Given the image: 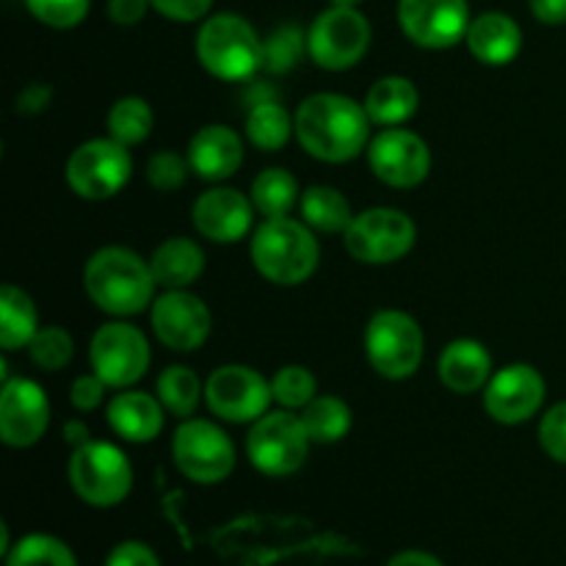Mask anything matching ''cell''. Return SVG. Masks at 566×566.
<instances>
[{
	"mask_svg": "<svg viewBox=\"0 0 566 566\" xmlns=\"http://www.w3.org/2000/svg\"><path fill=\"white\" fill-rule=\"evenodd\" d=\"M188 171H191L188 158H182V155L177 153H169V149L155 153L153 158L147 160V182L164 193L177 191V188L186 186Z\"/></svg>",
	"mask_w": 566,
	"mask_h": 566,
	"instance_id": "obj_38",
	"label": "cell"
},
{
	"mask_svg": "<svg viewBox=\"0 0 566 566\" xmlns=\"http://www.w3.org/2000/svg\"><path fill=\"white\" fill-rule=\"evenodd\" d=\"M387 566H446V564L426 551H403V553H396V556L387 562Z\"/></svg>",
	"mask_w": 566,
	"mask_h": 566,
	"instance_id": "obj_46",
	"label": "cell"
},
{
	"mask_svg": "<svg viewBox=\"0 0 566 566\" xmlns=\"http://www.w3.org/2000/svg\"><path fill=\"white\" fill-rule=\"evenodd\" d=\"M398 22L418 48L448 50L468 36L473 17L468 0H398Z\"/></svg>",
	"mask_w": 566,
	"mask_h": 566,
	"instance_id": "obj_14",
	"label": "cell"
},
{
	"mask_svg": "<svg viewBox=\"0 0 566 566\" xmlns=\"http://www.w3.org/2000/svg\"><path fill=\"white\" fill-rule=\"evenodd\" d=\"M531 14L542 25H564L566 22V0H528Z\"/></svg>",
	"mask_w": 566,
	"mask_h": 566,
	"instance_id": "obj_45",
	"label": "cell"
},
{
	"mask_svg": "<svg viewBox=\"0 0 566 566\" xmlns=\"http://www.w3.org/2000/svg\"><path fill=\"white\" fill-rule=\"evenodd\" d=\"M133 175L130 147L114 138H92L72 149L64 177L81 199H111L127 186Z\"/></svg>",
	"mask_w": 566,
	"mask_h": 566,
	"instance_id": "obj_11",
	"label": "cell"
},
{
	"mask_svg": "<svg viewBox=\"0 0 566 566\" xmlns=\"http://www.w3.org/2000/svg\"><path fill=\"white\" fill-rule=\"evenodd\" d=\"M370 48V22L357 6H329L307 31V53L321 70L346 72Z\"/></svg>",
	"mask_w": 566,
	"mask_h": 566,
	"instance_id": "obj_9",
	"label": "cell"
},
{
	"mask_svg": "<svg viewBox=\"0 0 566 566\" xmlns=\"http://www.w3.org/2000/svg\"><path fill=\"white\" fill-rule=\"evenodd\" d=\"M298 205H302L304 224L315 232H326V235L332 232L343 235L354 219L348 199L332 186H310L307 191H302Z\"/></svg>",
	"mask_w": 566,
	"mask_h": 566,
	"instance_id": "obj_27",
	"label": "cell"
},
{
	"mask_svg": "<svg viewBox=\"0 0 566 566\" xmlns=\"http://www.w3.org/2000/svg\"><path fill=\"white\" fill-rule=\"evenodd\" d=\"M370 171L390 188H415L429 177L431 149L418 133L385 127L368 144Z\"/></svg>",
	"mask_w": 566,
	"mask_h": 566,
	"instance_id": "obj_15",
	"label": "cell"
},
{
	"mask_svg": "<svg viewBox=\"0 0 566 566\" xmlns=\"http://www.w3.org/2000/svg\"><path fill=\"white\" fill-rule=\"evenodd\" d=\"M296 138L302 149L324 164H348L370 144V116L363 103L346 94L321 92L296 111Z\"/></svg>",
	"mask_w": 566,
	"mask_h": 566,
	"instance_id": "obj_1",
	"label": "cell"
},
{
	"mask_svg": "<svg viewBox=\"0 0 566 566\" xmlns=\"http://www.w3.org/2000/svg\"><path fill=\"white\" fill-rule=\"evenodd\" d=\"M166 409L158 401V396H149L142 390L116 392L111 403L105 407V420L114 429L116 437L127 442H153L164 431Z\"/></svg>",
	"mask_w": 566,
	"mask_h": 566,
	"instance_id": "obj_21",
	"label": "cell"
},
{
	"mask_svg": "<svg viewBox=\"0 0 566 566\" xmlns=\"http://www.w3.org/2000/svg\"><path fill=\"white\" fill-rule=\"evenodd\" d=\"M155 282L166 291H186L202 276L205 252L197 241L186 235L166 238L149 258Z\"/></svg>",
	"mask_w": 566,
	"mask_h": 566,
	"instance_id": "obj_24",
	"label": "cell"
},
{
	"mask_svg": "<svg viewBox=\"0 0 566 566\" xmlns=\"http://www.w3.org/2000/svg\"><path fill=\"white\" fill-rule=\"evenodd\" d=\"M105 390H108V385H105V381L99 379L97 374L77 376V379L72 381V387H70L72 407H75L77 412H94V409L103 403Z\"/></svg>",
	"mask_w": 566,
	"mask_h": 566,
	"instance_id": "obj_40",
	"label": "cell"
},
{
	"mask_svg": "<svg viewBox=\"0 0 566 566\" xmlns=\"http://www.w3.org/2000/svg\"><path fill=\"white\" fill-rule=\"evenodd\" d=\"M28 354L39 370L55 374V370H64L70 365L75 343H72L70 332L61 329V326H39L33 340L28 343Z\"/></svg>",
	"mask_w": 566,
	"mask_h": 566,
	"instance_id": "obj_35",
	"label": "cell"
},
{
	"mask_svg": "<svg viewBox=\"0 0 566 566\" xmlns=\"http://www.w3.org/2000/svg\"><path fill=\"white\" fill-rule=\"evenodd\" d=\"M293 133H296V119L276 99H265V103L249 108L247 138L252 147L263 149V153H276L291 142Z\"/></svg>",
	"mask_w": 566,
	"mask_h": 566,
	"instance_id": "obj_28",
	"label": "cell"
},
{
	"mask_svg": "<svg viewBox=\"0 0 566 566\" xmlns=\"http://www.w3.org/2000/svg\"><path fill=\"white\" fill-rule=\"evenodd\" d=\"M332 6H359L363 0H329Z\"/></svg>",
	"mask_w": 566,
	"mask_h": 566,
	"instance_id": "obj_48",
	"label": "cell"
},
{
	"mask_svg": "<svg viewBox=\"0 0 566 566\" xmlns=\"http://www.w3.org/2000/svg\"><path fill=\"white\" fill-rule=\"evenodd\" d=\"M105 566H160V558L144 542H122L108 553Z\"/></svg>",
	"mask_w": 566,
	"mask_h": 566,
	"instance_id": "obj_42",
	"label": "cell"
},
{
	"mask_svg": "<svg viewBox=\"0 0 566 566\" xmlns=\"http://www.w3.org/2000/svg\"><path fill=\"white\" fill-rule=\"evenodd\" d=\"M415 221L396 208H368L357 213L343 232L346 252L365 265H390L415 247Z\"/></svg>",
	"mask_w": 566,
	"mask_h": 566,
	"instance_id": "obj_10",
	"label": "cell"
},
{
	"mask_svg": "<svg viewBox=\"0 0 566 566\" xmlns=\"http://www.w3.org/2000/svg\"><path fill=\"white\" fill-rule=\"evenodd\" d=\"M321 247L313 230L296 219H265L252 235V263L269 282L293 287L315 274Z\"/></svg>",
	"mask_w": 566,
	"mask_h": 566,
	"instance_id": "obj_3",
	"label": "cell"
},
{
	"mask_svg": "<svg viewBox=\"0 0 566 566\" xmlns=\"http://www.w3.org/2000/svg\"><path fill=\"white\" fill-rule=\"evenodd\" d=\"M70 484L83 503L94 509L119 506L133 490V468L125 451L111 442L92 440L75 448L70 459Z\"/></svg>",
	"mask_w": 566,
	"mask_h": 566,
	"instance_id": "obj_5",
	"label": "cell"
},
{
	"mask_svg": "<svg viewBox=\"0 0 566 566\" xmlns=\"http://www.w3.org/2000/svg\"><path fill=\"white\" fill-rule=\"evenodd\" d=\"M153 332L166 348L180 354H191L205 346L213 326L208 304L188 291H166L149 310Z\"/></svg>",
	"mask_w": 566,
	"mask_h": 566,
	"instance_id": "obj_16",
	"label": "cell"
},
{
	"mask_svg": "<svg viewBox=\"0 0 566 566\" xmlns=\"http://www.w3.org/2000/svg\"><path fill=\"white\" fill-rule=\"evenodd\" d=\"M160 17L171 22H197L208 17L213 0H149Z\"/></svg>",
	"mask_w": 566,
	"mask_h": 566,
	"instance_id": "obj_41",
	"label": "cell"
},
{
	"mask_svg": "<svg viewBox=\"0 0 566 566\" xmlns=\"http://www.w3.org/2000/svg\"><path fill=\"white\" fill-rule=\"evenodd\" d=\"M61 434H64L66 446H72V451H75V448H83L86 442H92V431H88V426L83 423V420H66Z\"/></svg>",
	"mask_w": 566,
	"mask_h": 566,
	"instance_id": "obj_47",
	"label": "cell"
},
{
	"mask_svg": "<svg viewBox=\"0 0 566 566\" xmlns=\"http://www.w3.org/2000/svg\"><path fill=\"white\" fill-rule=\"evenodd\" d=\"M155 396L164 403L166 412L186 420L197 412L199 401L205 398V385L188 365H169L166 370H160Z\"/></svg>",
	"mask_w": 566,
	"mask_h": 566,
	"instance_id": "obj_31",
	"label": "cell"
},
{
	"mask_svg": "<svg viewBox=\"0 0 566 566\" xmlns=\"http://www.w3.org/2000/svg\"><path fill=\"white\" fill-rule=\"evenodd\" d=\"M205 401L227 423H254L274 401L271 381L249 365H221L205 381Z\"/></svg>",
	"mask_w": 566,
	"mask_h": 566,
	"instance_id": "obj_13",
	"label": "cell"
},
{
	"mask_svg": "<svg viewBox=\"0 0 566 566\" xmlns=\"http://www.w3.org/2000/svg\"><path fill=\"white\" fill-rule=\"evenodd\" d=\"M171 459L193 484H221L235 470V446L221 426L186 418L171 437Z\"/></svg>",
	"mask_w": 566,
	"mask_h": 566,
	"instance_id": "obj_8",
	"label": "cell"
},
{
	"mask_svg": "<svg viewBox=\"0 0 566 566\" xmlns=\"http://www.w3.org/2000/svg\"><path fill=\"white\" fill-rule=\"evenodd\" d=\"M437 376L451 392L468 396V392L490 385L492 357L484 343L462 337V340H453L442 348L440 359H437Z\"/></svg>",
	"mask_w": 566,
	"mask_h": 566,
	"instance_id": "obj_23",
	"label": "cell"
},
{
	"mask_svg": "<svg viewBox=\"0 0 566 566\" xmlns=\"http://www.w3.org/2000/svg\"><path fill=\"white\" fill-rule=\"evenodd\" d=\"M545 403V379L534 365L514 363L497 370L484 392V407L492 420L520 426L534 418Z\"/></svg>",
	"mask_w": 566,
	"mask_h": 566,
	"instance_id": "obj_18",
	"label": "cell"
},
{
	"mask_svg": "<svg viewBox=\"0 0 566 566\" xmlns=\"http://www.w3.org/2000/svg\"><path fill=\"white\" fill-rule=\"evenodd\" d=\"M310 446L313 442L302 418L291 409H280V412H265L263 418L254 420L247 437V457L263 475L285 479L304 468Z\"/></svg>",
	"mask_w": 566,
	"mask_h": 566,
	"instance_id": "obj_7",
	"label": "cell"
},
{
	"mask_svg": "<svg viewBox=\"0 0 566 566\" xmlns=\"http://www.w3.org/2000/svg\"><path fill=\"white\" fill-rule=\"evenodd\" d=\"M188 164L208 182L230 180L243 164V138L227 125L202 127L188 144Z\"/></svg>",
	"mask_w": 566,
	"mask_h": 566,
	"instance_id": "obj_20",
	"label": "cell"
},
{
	"mask_svg": "<svg viewBox=\"0 0 566 566\" xmlns=\"http://www.w3.org/2000/svg\"><path fill=\"white\" fill-rule=\"evenodd\" d=\"M249 197H252L254 210L260 216H265V219H282L302 199V191H298V182L291 171L274 166V169H263L254 177Z\"/></svg>",
	"mask_w": 566,
	"mask_h": 566,
	"instance_id": "obj_30",
	"label": "cell"
},
{
	"mask_svg": "<svg viewBox=\"0 0 566 566\" xmlns=\"http://www.w3.org/2000/svg\"><path fill=\"white\" fill-rule=\"evenodd\" d=\"M50 426V398L33 379H6L0 390V440L9 448H31Z\"/></svg>",
	"mask_w": 566,
	"mask_h": 566,
	"instance_id": "obj_17",
	"label": "cell"
},
{
	"mask_svg": "<svg viewBox=\"0 0 566 566\" xmlns=\"http://www.w3.org/2000/svg\"><path fill=\"white\" fill-rule=\"evenodd\" d=\"M298 418L307 429L310 442H315V446L340 442L352 429V409L337 396H315Z\"/></svg>",
	"mask_w": 566,
	"mask_h": 566,
	"instance_id": "obj_29",
	"label": "cell"
},
{
	"mask_svg": "<svg viewBox=\"0 0 566 566\" xmlns=\"http://www.w3.org/2000/svg\"><path fill=\"white\" fill-rule=\"evenodd\" d=\"M149 340L138 326L114 321L94 332L92 346H88V359L92 370L108 387L125 390L136 385L149 370Z\"/></svg>",
	"mask_w": 566,
	"mask_h": 566,
	"instance_id": "obj_12",
	"label": "cell"
},
{
	"mask_svg": "<svg viewBox=\"0 0 566 566\" xmlns=\"http://www.w3.org/2000/svg\"><path fill=\"white\" fill-rule=\"evenodd\" d=\"M155 274L149 260L125 247H105L88 258L83 269V287L86 296L103 313L127 318L138 315L153 304Z\"/></svg>",
	"mask_w": 566,
	"mask_h": 566,
	"instance_id": "obj_2",
	"label": "cell"
},
{
	"mask_svg": "<svg viewBox=\"0 0 566 566\" xmlns=\"http://www.w3.org/2000/svg\"><path fill=\"white\" fill-rule=\"evenodd\" d=\"M274 401L285 409H304L318 396V381L304 365H285L271 379Z\"/></svg>",
	"mask_w": 566,
	"mask_h": 566,
	"instance_id": "obj_36",
	"label": "cell"
},
{
	"mask_svg": "<svg viewBox=\"0 0 566 566\" xmlns=\"http://www.w3.org/2000/svg\"><path fill=\"white\" fill-rule=\"evenodd\" d=\"M39 332L36 304L17 285L0 287V346L3 352L28 348Z\"/></svg>",
	"mask_w": 566,
	"mask_h": 566,
	"instance_id": "obj_26",
	"label": "cell"
},
{
	"mask_svg": "<svg viewBox=\"0 0 566 566\" xmlns=\"http://www.w3.org/2000/svg\"><path fill=\"white\" fill-rule=\"evenodd\" d=\"M363 105L374 125L398 127L418 114L420 92L409 77L387 75L368 88Z\"/></svg>",
	"mask_w": 566,
	"mask_h": 566,
	"instance_id": "obj_25",
	"label": "cell"
},
{
	"mask_svg": "<svg viewBox=\"0 0 566 566\" xmlns=\"http://www.w3.org/2000/svg\"><path fill=\"white\" fill-rule=\"evenodd\" d=\"M307 53V33L298 25H280L263 39V70L271 75L296 70L298 61Z\"/></svg>",
	"mask_w": 566,
	"mask_h": 566,
	"instance_id": "obj_34",
	"label": "cell"
},
{
	"mask_svg": "<svg viewBox=\"0 0 566 566\" xmlns=\"http://www.w3.org/2000/svg\"><path fill=\"white\" fill-rule=\"evenodd\" d=\"M6 566H77V558L59 536L28 534L6 553Z\"/></svg>",
	"mask_w": 566,
	"mask_h": 566,
	"instance_id": "obj_33",
	"label": "cell"
},
{
	"mask_svg": "<svg viewBox=\"0 0 566 566\" xmlns=\"http://www.w3.org/2000/svg\"><path fill=\"white\" fill-rule=\"evenodd\" d=\"M464 42L481 64L506 66L523 50V31L514 17L503 14V11H484L470 22Z\"/></svg>",
	"mask_w": 566,
	"mask_h": 566,
	"instance_id": "obj_22",
	"label": "cell"
},
{
	"mask_svg": "<svg viewBox=\"0 0 566 566\" xmlns=\"http://www.w3.org/2000/svg\"><path fill=\"white\" fill-rule=\"evenodd\" d=\"M426 337L418 321L401 310H379L365 329L370 368L392 381L409 379L423 363Z\"/></svg>",
	"mask_w": 566,
	"mask_h": 566,
	"instance_id": "obj_6",
	"label": "cell"
},
{
	"mask_svg": "<svg viewBox=\"0 0 566 566\" xmlns=\"http://www.w3.org/2000/svg\"><path fill=\"white\" fill-rule=\"evenodd\" d=\"M25 6L39 22L66 31L86 20L92 0H25Z\"/></svg>",
	"mask_w": 566,
	"mask_h": 566,
	"instance_id": "obj_37",
	"label": "cell"
},
{
	"mask_svg": "<svg viewBox=\"0 0 566 566\" xmlns=\"http://www.w3.org/2000/svg\"><path fill=\"white\" fill-rule=\"evenodd\" d=\"M153 9L149 0H108L105 3V11H108L111 22L116 25H138V22L147 17V11Z\"/></svg>",
	"mask_w": 566,
	"mask_h": 566,
	"instance_id": "obj_43",
	"label": "cell"
},
{
	"mask_svg": "<svg viewBox=\"0 0 566 566\" xmlns=\"http://www.w3.org/2000/svg\"><path fill=\"white\" fill-rule=\"evenodd\" d=\"M155 114L144 97H122L111 105L108 116H105V127L114 142L125 144V147H136V144L147 142L153 133Z\"/></svg>",
	"mask_w": 566,
	"mask_h": 566,
	"instance_id": "obj_32",
	"label": "cell"
},
{
	"mask_svg": "<svg viewBox=\"0 0 566 566\" xmlns=\"http://www.w3.org/2000/svg\"><path fill=\"white\" fill-rule=\"evenodd\" d=\"M197 59L219 81H249L263 70V39L241 14H213L199 25Z\"/></svg>",
	"mask_w": 566,
	"mask_h": 566,
	"instance_id": "obj_4",
	"label": "cell"
},
{
	"mask_svg": "<svg viewBox=\"0 0 566 566\" xmlns=\"http://www.w3.org/2000/svg\"><path fill=\"white\" fill-rule=\"evenodd\" d=\"M539 442L547 457L566 464V401L545 412L539 423Z\"/></svg>",
	"mask_w": 566,
	"mask_h": 566,
	"instance_id": "obj_39",
	"label": "cell"
},
{
	"mask_svg": "<svg viewBox=\"0 0 566 566\" xmlns=\"http://www.w3.org/2000/svg\"><path fill=\"white\" fill-rule=\"evenodd\" d=\"M191 221L199 235L208 241L238 243L252 230V197H243L235 188H210V191L199 193L193 202Z\"/></svg>",
	"mask_w": 566,
	"mask_h": 566,
	"instance_id": "obj_19",
	"label": "cell"
},
{
	"mask_svg": "<svg viewBox=\"0 0 566 566\" xmlns=\"http://www.w3.org/2000/svg\"><path fill=\"white\" fill-rule=\"evenodd\" d=\"M50 99H53V88L48 83H31V86L22 88L17 94V114L22 116H36L42 111L50 108Z\"/></svg>",
	"mask_w": 566,
	"mask_h": 566,
	"instance_id": "obj_44",
	"label": "cell"
}]
</instances>
